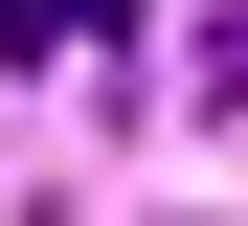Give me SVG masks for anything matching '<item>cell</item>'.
I'll list each match as a JSON object with an SVG mask.
<instances>
[{
    "mask_svg": "<svg viewBox=\"0 0 248 226\" xmlns=\"http://www.w3.org/2000/svg\"><path fill=\"white\" fill-rule=\"evenodd\" d=\"M113 23H136V0H0V45H23V68H113Z\"/></svg>",
    "mask_w": 248,
    "mask_h": 226,
    "instance_id": "1",
    "label": "cell"
},
{
    "mask_svg": "<svg viewBox=\"0 0 248 226\" xmlns=\"http://www.w3.org/2000/svg\"><path fill=\"white\" fill-rule=\"evenodd\" d=\"M203 113H248V0H203Z\"/></svg>",
    "mask_w": 248,
    "mask_h": 226,
    "instance_id": "2",
    "label": "cell"
}]
</instances>
